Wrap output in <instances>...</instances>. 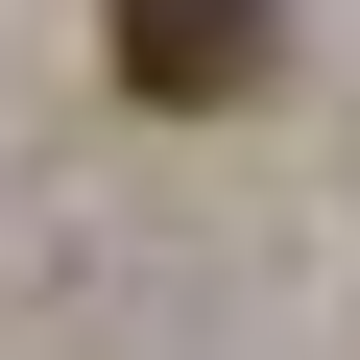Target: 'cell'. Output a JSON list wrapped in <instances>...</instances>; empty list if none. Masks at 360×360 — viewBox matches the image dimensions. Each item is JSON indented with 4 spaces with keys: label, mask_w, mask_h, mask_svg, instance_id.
Instances as JSON below:
<instances>
[{
    "label": "cell",
    "mask_w": 360,
    "mask_h": 360,
    "mask_svg": "<svg viewBox=\"0 0 360 360\" xmlns=\"http://www.w3.org/2000/svg\"><path fill=\"white\" fill-rule=\"evenodd\" d=\"M96 49H120L144 120H240V96L288 72V0H96Z\"/></svg>",
    "instance_id": "obj_1"
}]
</instances>
